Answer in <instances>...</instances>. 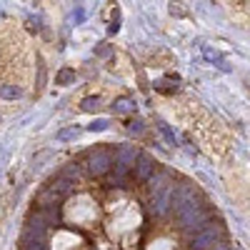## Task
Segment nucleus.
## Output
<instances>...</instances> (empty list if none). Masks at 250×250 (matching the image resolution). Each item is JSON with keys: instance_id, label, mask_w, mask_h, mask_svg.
I'll return each mask as SVG.
<instances>
[{"instance_id": "obj_14", "label": "nucleus", "mask_w": 250, "mask_h": 250, "mask_svg": "<svg viewBox=\"0 0 250 250\" xmlns=\"http://www.w3.org/2000/svg\"><path fill=\"white\" fill-rule=\"evenodd\" d=\"M158 130H160V133L165 135V140H168L170 145H175V133H173V130H170V128H168V125H165V123H163V120L158 123Z\"/></svg>"}, {"instance_id": "obj_15", "label": "nucleus", "mask_w": 250, "mask_h": 250, "mask_svg": "<svg viewBox=\"0 0 250 250\" xmlns=\"http://www.w3.org/2000/svg\"><path fill=\"white\" fill-rule=\"evenodd\" d=\"M110 53H113V48H110L108 43H100V45H95V55H98V58H108Z\"/></svg>"}, {"instance_id": "obj_13", "label": "nucleus", "mask_w": 250, "mask_h": 250, "mask_svg": "<svg viewBox=\"0 0 250 250\" xmlns=\"http://www.w3.org/2000/svg\"><path fill=\"white\" fill-rule=\"evenodd\" d=\"M145 130V123L140 120V118H135V120H130L128 123V133H133V135H140Z\"/></svg>"}, {"instance_id": "obj_3", "label": "nucleus", "mask_w": 250, "mask_h": 250, "mask_svg": "<svg viewBox=\"0 0 250 250\" xmlns=\"http://www.w3.org/2000/svg\"><path fill=\"white\" fill-rule=\"evenodd\" d=\"M173 190H175V185H168V188H163V190L153 193L150 213H155V218H163L173 210Z\"/></svg>"}, {"instance_id": "obj_10", "label": "nucleus", "mask_w": 250, "mask_h": 250, "mask_svg": "<svg viewBox=\"0 0 250 250\" xmlns=\"http://www.w3.org/2000/svg\"><path fill=\"white\" fill-rule=\"evenodd\" d=\"M75 83V70L73 68H60L58 75H55V85H70Z\"/></svg>"}, {"instance_id": "obj_9", "label": "nucleus", "mask_w": 250, "mask_h": 250, "mask_svg": "<svg viewBox=\"0 0 250 250\" xmlns=\"http://www.w3.org/2000/svg\"><path fill=\"white\" fill-rule=\"evenodd\" d=\"M178 83H180L178 75H175V78L170 75V78H165V80L155 83V90H158V93H165V95H168V93H175V90H178Z\"/></svg>"}, {"instance_id": "obj_6", "label": "nucleus", "mask_w": 250, "mask_h": 250, "mask_svg": "<svg viewBox=\"0 0 250 250\" xmlns=\"http://www.w3.org/2000/svg\"><path fill=\"white\" fill-rule=\"evenodd\" d=\"M113 113L115 115H133L135 113V100L128 95H120L113 100Z\"/></svg>"}, {"instance_id": "obj_16", "label": "nucleus", "mask_w": 250, "mask_h": 250, "mask_svg": "<svg viewBox=\"0 0 250 250\" xmlns=\"http://www.w3.org/2000/svg\"><path fill=\"white\" fill-rule=\"evenodd\" d=\"M110 33H118L120 30V13L115 10V15H113V23H110V28H108Z\"/></svg>"}, {"instance_id": "obj_1", "label": "nucleus", "mask_w": 250, "mask_h": 250, "mask_svg": "<svg viewBox=\"0 0 250 250\" xmlns=\"http://www.w3.org/2000/svg\"><path fill=\"white\" fill-rule=\"evenodd\" d=\"M83 170L93 178H105L113 170V153L108 148H95L85 155V163H83Z\"/></svg>"}, {"instance_id": "obj_5", "label": "nucleus", "mask_w": 250, "mask_h": 250, "mask_svg": "<svg viewBox=\"0 0 250 250\" xmlns=\"http://www.w3.org/2000/svg\"><path fill=\"white\" fill-rule=\"evenodd\" d=\"M138 155L140 153H138L135 145H120V148H115V153H113V165H120V168L133 173V165H135Z\"/></svg>"}, {"instance_id": "obj_7", "label": "nucleus", "mask_w": 250, "mask_h": 250, "mask_svg": "<svg viewBox=\"0 0 250 250\" xmlns=\"http://www.w3.org/2000/svg\"><path fill=\"white\" fill-rule=\"evenodd\" d=\"M100 108H103V100L98 95H88V98L80 100V110L83 113H98Z\"/></svg>"}, {"instance_id": "obj_12", "label": "nucleus", "mask_w": 250, "mask_h": 250, "mask_svg": "<svg viewBox=\"0 0 250 250\" xmlns=\"http://www.w3.org/2000/svg\"><path fill=\"white\" fill-rule=\"evenodd\" d=\"M108 128H110V123H108V120H103V118H100V120H93V123L88 125V130H90V133H103V130H108Z\"/></svg>"}, {"instance_id": "obj_4", "label": "nucleus", "mask_w": 250, "mask_h": 250, "mask_svg": "<svg viewBox=\"0 0 250 250\" xmlns=\"http://www.w3.org/2000/svg\"><path fill=\"white\" fill-rule=\"evenodd\" d=\"M155 170H158V163L150 158V155H145V153H140L138 155V160H135V165H133V180L135 183H148L153 175H155Z\"/></svg>"}, {"instance_id": "obj_17", "label": "nucleus", "mask_w": 250, "mask_h": 250, "mask_svg": "<svg viewBox=\"0 0 250 250\" xmlns=\"http://www.w3.org/2000/svg\"><path fill=\"white\" fill-rule=\"evenodd\" d=\"M73 18H75V23H83V20H85V10H83V8H78Z\"/></svg>"}, {"instance_id": "obj_8", "label": "nucleus", "mask_w": 250, "mask_h": 250, "mask_svg": "<svg viewBox=\"0 0 250 250\" xmlns=\"http://www.w3.org/2000/svg\"><path fill=\"white\" fill-rule=\"evenodd\" d=\"M80 133H83V130L78 128V125H70V128H62V130L55 135V140H58V143H70V140H78Z\"/></svg>"}, {"instance_id": "obj_11", "label": "nucleus", "mask_w": 250, "mask_h": 250, "mask_svg": "<svg viewBox=\"0 0 250 250\" xmlns=\"http://www.w3.org/2000/svg\"><path fill=\"white\" fill-rule=\"evenodd\" d=\"M0 95H3L5 100H13V98H20V95H23V90L15 88V85H0Z\"/></svg>"}, {"instance_id": "obj_2", "label": "nucleus", "mask_w": 250, "mask_h": 250, "mask_svg": "<svg viewBox=\"0 0 250 250\" xmlns=\"http://www.w3.org/2000/svg\"><path fill=\"white\" fill-rule=\"evenodd\" d=\"M218 238H223V228H215L208 223L200 233L190 238V250H213L218 245Z\"/></svg>"}]
</instances>
